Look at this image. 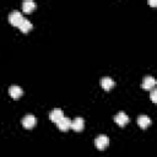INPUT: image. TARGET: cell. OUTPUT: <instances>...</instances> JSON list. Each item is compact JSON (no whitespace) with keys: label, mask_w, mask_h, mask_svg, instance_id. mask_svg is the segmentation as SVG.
I'll return each instance as SVG.
<instances>
[{"label":"cell","mask_w":157,"mask_h":157,"mask_svg":"<svg viewBox=\"0 0 157 157\" xmlns=\"http://www.w3.org/2000/svg\"><path fill=\"white\" fill-rule=\"evenodd\" d=\"M114 85H115V82H114L113 78H110L109 76H104V77L101 78V86H102L105 91L112 90V88L114 87Z\"/></svg>","instance_id":"obj_8"},{"label":"cell","mask_w":157,"mask_h":157,"mask_svg":"<svg viewBox=\"0 0 157 157\" xmlns=\"http://www.w3.org/2000/svg\"><path fill=\"white\" fill-rule=\"evenodd\" d=\"M137 124H139L140 128L146 129V128L151 124V118H150L148 115H146V114H142V115H140V117L137 118Z\"/></svg>","instance_id":"obj_11"},{"label":"cell","mask_w":157,"mask_h":157,"mask_svg":"<svg viewBox=\"0 0 157 157\" xmlns=\"http://www.w3.org/2000/svg\"><path fill=\"white\" fill-rule=\"evenodd\" d=\"M32 27H33L32 22H31L29 20H27V18H23V21H22V22H21V25L18 26L20 31H21V32H23V33L29 32V31L32 29Z\"/></svg>","instance_id":"obj_13"},{"label":"cell","mask_w":157,"mask_h":157,"mask_svg":"<svg viewBox=\"0 0 157 157\" xmlns=\"http://www.w3.org/2000/svg\"><path fill=\"white\" fill-rule=\"evenodd\" d=\"M94 144H96V146H97L98 150H104L108 146V144H109V139H108L107 135H103L102 134V135H98L94 139Z\"/></svg>","instance_id":"obj_2"},{"label":"cell","mask_w":157,"mask_h":157,"mask_svg":"<svg viewBox=\"0 0 157 157\" xmlns=\"http://www.w3.org/2000/svg\"><path fill=\"white\" fill-rule=\"evenodd\" d=\"M56 126L59 130L61 131H66L71 128V119L70 118H66V117H63L58 123H56Z\"/></svg>","instance_id":"obj_4"},{"label":"cell","mask_w":157,"mask_h":157,"mask_svg":"<svg viewBox=\"0 0 157 157\" xmlns=\"http://www.w3.org/2000/svg\"><path fill=\"white\" fill-rule=\"evenodd\" d=\"M114 121H115L118 125L124 126V125L129 121V117H128L124 112H118V113L115 114V117H114Z\"/></svg>","instance_id":"obj_7"},{"label":"cell","mask_w":157,"mask_h":157,"mask_svg":"<svg viewBox=\"0 0 157 157\" xmlns=\"http://www.w3.org/2000/svg\"><path fill=\"white\" fill-rule=\"evenodd\" d=\"M85 126V120L81 117H76L74 120H71V128L75 131H81Z\"/></svg>","instance_id":"obj_9"},{"label":"cell","mask_w":157,"mask_h":157,"mask_svg":"<svg viewBox=\"0 0 157 157\" xmlns=\"http://www.w3.org/2000/svg\"><path fill=\"white\" fill-rule=\"evenodd\" d=\"M156 97H157V90H156V88H152L151 94H150V98H151V101H152L153 103L156 102Z\"/></svg>","instance_id":"obj_14"},{"label":"cell","mask_w":157,"mask_h":157,"mask_svg":"<svg viewBox=\"0 0 157 157\" xmlns=\"http://www.w3.org/2000/svg\"><path fill=\"white\" fill-rule=\"evenodd\" d=\"M9 93H10V96H11L13 99H18V98L22 96L23 90H22L20 86H17V85H12V86H10V88H9Z\"/></svg>","instance_id":"obj_6"},{"label":"cell","mask_w":157,"mask_h":157,"mask_svg":"<svg viewBox=\"0 0 157 157\" xmlns=\"http://www.w3.org/2000/svg\"><path fill=\"white\" fill-rule=\"evenodd\" d=\"M34 9H36V2H34L33 0H25V1L22 2V10H23L25 12L29 13V12H32Z\"/></svg>","instance_id":"obj_12"},{"label":"cell","mask_w":157,"mask_h":157,"mask_svg":"<svg viewBox=\"0 0 157 157\" xmlns=\"http://www.w3.org/2000/svg\"><path fill=\"white\" fill-rule=\"evenodd\" d=\"M150 5L155 6V5H156V1H155V0H151V1H150Z\"/></svg>","instance_id":"obj_15"},{"label":"cell","mask_w":157,"mask_h":157,"mask_svg":"<svg viewBox=\"0 0 157 157\" xmlns=\"http://www.w3.org/2000/svg\"><path fill=\"white\" fill-rule=\"evenodd\" d=\"M23 16H22V13L20 12V11H17V10H15V11H12L10 15H9V21H10V23L12 25V26H20L21 25V22L23 21Z\"/></svg>","instance_id":"obj_1"},{"label":"cell","mask_w":157,"mask_h":157,"mask_svg":"<svg viewBox=\"0 0 157 157\" xmlns=\"http://www.w3.org/2000/svg\"><path fill=\"white\" fill-rule=\"evenodd\" d=\"M156 86V80L153 76H145L142 80V88L144 90H152Z\"/></svg>","instance_id":"obj_5"},{"label":"cell","mask_w":157,"mask_h":157,"mask_svg":"<svg viewBox=\"0 0 157 157\" xmlns=\"http://www.w3.org/2000/svg\"><path fill=\"white\" fill-rule=\"evenodd\" d=\"M22 125L26 128V129H32L34 125H36V117L33 114H27L23 117L22 119Z\"/></svg>","instance_id":"obj_3"},{"label":"cell","mask_w":157,"mask_h":157,"mask_svg":"<svg viewBox=\"0 0 157 157\" xmlns=\"http://www.w3.org/2000/svg\"><path fill=\"white\" fill-rule=\"evenodd\" d=\"M63 117H64V112H63L61 109H59V108L53 109V110L50 112V114H49L50 120H52V121H54V123H58Z\"/></svg>","instance_id":"obj_10"}]
</instances>
